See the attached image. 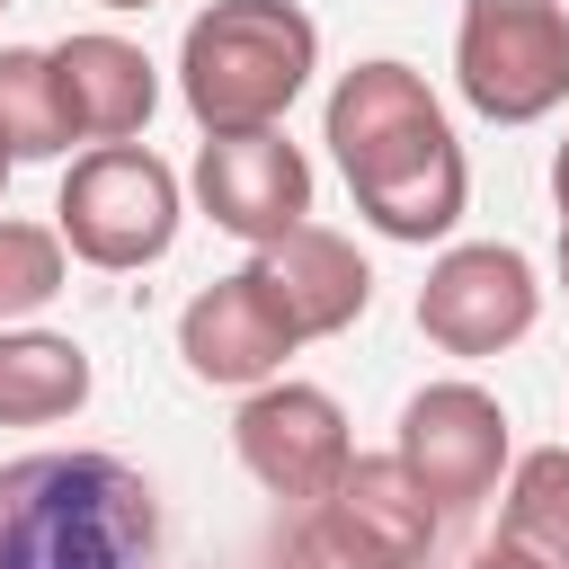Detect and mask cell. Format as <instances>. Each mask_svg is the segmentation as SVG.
<instances>
[{
	"mask_svg": "<svg viewBox=\"0 0 569 569\" xmlns=\"http://www.w3.org/2000/svg\"><path fill=\"white\" fill-rule=\"evenodd\" d=\"M249 276H258V293L276 302V320H284L293 338H338V329H356L365 302H373V267L356 258V240H338V231H320V222H293V231L258 240Z\"/></svg>",
	"mask_w": 569,
	"mask_h": 569,
	"instance_id": "obj_10",
	"label": "cell"
},
{
	"mask_svg": "<svg viewBox=\"0 0 569 569\" xmlns=\"http://www.w3.org/2000/svg\"><path fill=\"white\" fill-rule=\"evenodd\" d=\"M98 9H160V0H98Z\"/></svg>",
	"mask_w": 569,
	"mask_h": 569,
	"instance_id": "obj_21",
	"label": "cell"
},
{
	"mask_svg": "<svg viewBox=\"0 0 569 569\" xmlns=\"http://www.w3.org/2000/svg\"><path fill=\"white\" fill-rule=\"evenodd\" d=\"M320 71V27L293 0H213L178 44V98L204 133H267Z\"/></svg>",
	"mask_w": 569,
	"mask_h": 569,
	"instance_id": "obj_3",
	"label": "cell"
},
{
	"mask_svg": "<svg viewBox=\"0 0 569 569\" xmlns=\"http://www.w3.org/2000/svg\"><path fill=\"white\" fill-rule=\"evenodd\" d=\"M560 284H569V231H560Z\"/></svg>",
	"mask_w": 569,
	"mask_h": 569,
	"instance_id": "obj_22",
	"label": "cell"
},
{
	"mask_svg": "<svg viewBox=\"0 0 569 569\" xmlns=\"http://www.w3.org/2000/svg\"><path fill=\"white\" fill-rule=\"evenodd\" d=\"M329 151L356 187V213L382 240H445L471 204L462 142L436 107V89L409 62H356L329 89Z\"/></svg>",
	"mask_w": 569,
	"mask_h": 569,
	"instance_id": "obj_1",
	"label": "cell"
},
{
	"mask_svg": "<svg viewBox=\"0 0 569 569\" xmlns=\"http://www.w3.org/2000/svg\"><path fill=\"white\" fill-rule=\"evenodd\" d=\"M551 196H560V231H569V142L551 151Z\"/></svg>",
	"mask_w": 569,
	"mask_h": 569,
	"instance_id": "obj_20",
	"label": "cell"
},
{
	"mask_svg": "<svg viewBox=\"0 0 569 569\" xmlns=\"http://www.w3.org/2000/svg\"><path fill=\"white\" fill-rule=\"evenodd\" d=\"M71 151V116L53 89V53L36 44H0V160H53Z\"/></svg>",
	"mask_w": 569,
	"mask_h": 569,
	"instance_id": "obj_16",
	"label": "cell"
},
{
	"mask_svg": "<svg viewBox=\"0 0 569 569\" xmlns=\"http://www.w3.org/2000/svg\"><path fill=\"white\" fill-rule=\"evenodd\" d=\"M196 204L213 213V231L231 240H276L293 222H311V160L267 124V133H204L196 151Z\"/></svg>",
	"mask_w": 569,
	"mask_h": 569,
	"instance_id": "obj_9",
	"label": "cell"
},
{
	"mask_svg": "<svg viewBox=\"0 0 569 569\" xmlns=\"http://www.w3.org/2000/svg\"><path fill=\"white\" fill-rule=\"evenodd\" d=\"M62 276H71L62 231H53V222L0 213V329H9V320H36V311L62 293Z\"/></svg>",
	"mask_w": 569,
	"mask_h": 569,
	"instance_id": "obj_17",
	"label": "cell"
},
{
	"mask_svg": "<svg viewBox=\"0 0 569 569\" xmlns=\"http://www.w3.org/2000/svg\"><path fill=\"white\" fill-rule=\"evenodd\" d=\"M231 445H240L249 480L276 489V498H293V507H311V498L356 462V445H347V409H338L320 382H284V373L258 382V391L240 400Z\"/></svg>",
	"mask_w": 569,
	"mask_h": 569,
	"instance_id": "obj_8",
	"label": "cell"
},
{
	"mask_svg": "<svg viewBox=\"0 0 569 569\" xmlns=\"http://www.w3.org/2000/svg\"><path fill=\"white\" fill-rule=\"evenodd\" d=\"M53 231L71 258L124 276V267H151L169 258L178 240V169L142 142H98L62 169V196H53Z\"/></svg>",
	"mask_w": 569,
	"mask_h": 569,
	"instance_id": "obj_4",
	"label": "cell"
},
{
	"mask_svg": "<svg viewBox=\"0 0 569 569\" xmlns=\"http://www.w3.org/2000/svg\"><path fill=\"white\" fill-rule=\"evenodd\" d=\"M0 196H9V160H0Z\"/></svg>",
	"mask_w": 569,
	"mask_h": 569,
	"instance_id": "obj_23",
	"label": "cell"
},
{
	"mask_svg": "<svg viewBox=\"0 0 569 569\" xmlns=\"http://www.w3.org/2000/svg\"><path fill=\"white\" fill-rule=\"evenodd\" d=\"M293 347H302V338L276 320V302L258 293L249 267L222 276V284H204V293L178 311V356H187V373H196V382H222V391L276 382Z\"/></svg>",
	"mask_w": 569,
	"mask_h": 569,
	"instance_id": "obj_11",
	"label": "cell"
},
{
	"mask_svg": "<svg viewBox=\"0 0 569 569\" xmlns=\"http://www.w3.org/2000/svg\"><path fill=\"white\" fill-rule=\"evenodd\" d=\"M533 320H542V284H533V258L507 240H453L418 284V329L471 365L507 356Z\"/></svg>",
	"mask_w": 569,
	"mask_h": 569,
	"instance_id": "obj_6",
	"label": "cell"
},
{
	"mask_svg": "<svg viewBox=\"0 0 569 569\" xmlns=\"http://www.w3.org/2000/svg\"><path fill=\"white\" fill-rule=\"evenodd\" d=\"M400 471L436 498V516H462L507 471V409L480 382H427L400 400Z\"/></svg>",
	"mask_w": 569,
	"mask_h": 569,
	"instance_id": "obj_7",
	"label": "cell"
},
{
	"mask_svg": "<svg viewBox=\"0 0 569 569\" xmlns=\"http://www.w3.org/2000/svg\"><path fill=\"white\" fill-rule=\"evenodd\" d=\"M453 80L489 124H533L569 98V9L560 0H462Z\"/></svg>",
	"mask_w": 569,
	"mask_h": 569,
	"instance_id": "obj_5",
	"label": "cell"
},
{
	"mask_svg": "<svg viewBox=\"0 0 569 569\" xmlns=\"http://www.w3.org/2000/svg\"><path fill=\"white\" fill-rule=\"evenodd\" d=\"M0 9H9V0H0Z\"/></svg>",
	"mask_w": 569,
	"mask_h": 569,
	"instance_id": "obj_24",
	"label": "cell"
},
{
	"mask_svg": "<svg viewBox=\"0 0 569 569\" xmlns=\"http://www.w3.org/2000/svg\"><path fill=\"white\" fill-rule=\"evenodd\" d=\"M89 400V347L62 329H0V427H53Z\"/></svg>",
	"mask_w": 569,
	"mask_h": 569,
	"instance_id": "obj_14",
	"label": "cell"
},
{
	"mask_svg": "<svg viewBox=\"0 0 569 569\" xmlns=\"http://www.w3.org/2000/svg\"><path fill=\"white\" fill-rule=\"evenodd\" d=\"M462 569H542V560H525V551H507V542H480Z\"/></svg>",
	"mask_w": 569,
	"mask_h": 569,
	"instance_id": "obj_19",
	"label": "cell"
},
{
	"mask_svg": "<svg viewBox=\"0 0 569 569\" xmlns=\"http://www.w3.org/2000/svg\"><path fill=\"white\" fill-rule=\"evenodd\" d=\"M53 53V89H62V116H71V142H133L160 107V71L133 36H107V27H80Z\"/></svg>",
	"mask_w": 569,
	"mask_h": 569,
	"instance_id": "obj_12",
	"label": "cell"
},
{
	"mask_svg": "<svg viewBox=\"0 0 569 569\" xmlns=\"http://www.w3.org/2000/svg\"><path fill=\"white\" fill-rule=\"evenodd\" d=\"M498 542L542 560V569H569V445H542L507 471V498H498Z\"/></svg>",
	"mask_w": 569,
	"mask_h": 569,
	"instance_id": "obj_15",
	"label": "cell"
},
{
	"mask_svg": "<svg viewBox=\"0 0 569 569\" xmlns=\"http://www.w3.org/2000/svg\"><path fill=\"white\" fill-rule=\"evenodd\" d=\"M276 569H400V560H382L373 542H356V533L311 498V507L293 516V533L276 542Z\"/></svg>",
	"mask_w": 569,
	"mask_h": 569,
	"instance_id": "obj_18",
	"label": "cell"
},
{
	"mask_svg": "<svg viewBox=\"0 0 569 569\" xmlns=\"http://www.w3.org/2000/svg\"><path fill=\"white\" fill-rule=\"evenodd\" d=\"M160 498L124 453L53 445L0 462V569H151Z\"/></svg>",
	"mask_w": 569,
	"mask_h": 569,
	"instance_id": "obj_2",
	"label": "cell"
},
{
	"mask_svg": "<svg viewBox=\"0 0 569 569\" xmlns=\"http://www.w3.org/2000/svg\"><path fill=\"white\" fill-rule=\"evenodd\" d=\"M320 507H329L356 542H373L382 560H400V569H427V551H436V533H445L436 498L400 471V453H356V462L320 489Z\"/></svg>",
	"mask_w": 569,
	"mask_h": 569,
	"instance_id": "obj_13",
	"label": "cell"
}]
</instances>
